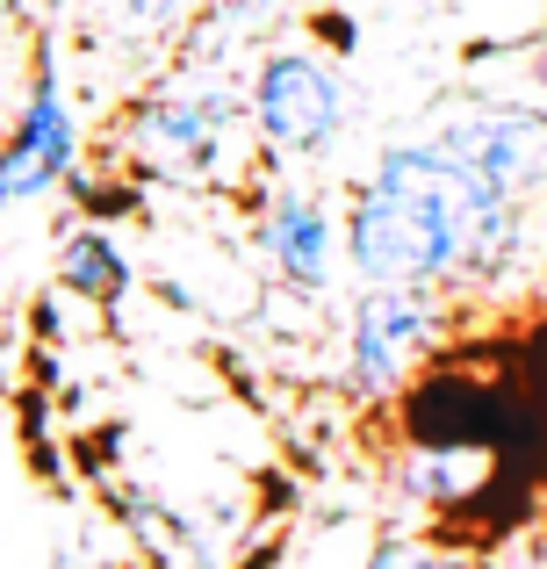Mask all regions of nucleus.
Here are the masks:
<instances>
[{
	"instance_id": "obj_9",
	"label": "nucleus",
	"mask_w": 547,
	"mask_h": 569,
	"mask_svg": "<svg viewBox=\"0 0 547 569\" xmlns=\"http://www.w3.org/2000/svg\"><path fill=\"white\" fill-rule=\"evenodd\" d=\"M58 281H65L80 303L115 310L130 296V252H123V238H115L109 223H72V231L58 238Z\"/></svg>"
},
{
	"instance_id": "obj_14",
	"label": "nucleus",
	"mask_w": 547,
	"mask_h": 569,
	"mask_svg": "<svg viewBox=\"0 0 547 569\" xmlns=\"http://www.w3.org/2000/svg\"><path fill=\"white\" fill-rule=\"evenodd\" d=\"M540 58H547V22H540Z\"/></svg>"
},
{
	"instance_id": "obj_5",
	"label": "nucleus",
	"mask_w": 547,
	"mask_h": 569,
	"mask_svg": "<svg viewBox=\"0 0 547 569\" xmlns=\"http://www.w3.org/2000/svg\"><path fill=\"white\" fill-rule=\"evenodd\" d=\"M72 167H80V116H72V94H65L58 43H43L37 72H29V94H22V116H14V138L0 144V209L51 202L72 181Z\"/></svg>"
},
{
	"instance_id": "obj_12",
	"label": "nucleus",
	"mask_w": 547,
	"mask_h": 569,
	"mask_svg": "<svg viewBox=\"0 0 547 569\" xmlns=\"http://www.w3.org/2000/svg\"><path fill=\"white\" fill-rule=\"evenodd\" d=\"M310 37H317L324 51H332V43H338V51H353V14H332V8L310 14Z\"/></svg>"
},
{
	"instance_id": "obj_6",
	"label": "nucleus",
	"mask_w": 547,
	"mask_h": 569,
	"mask_svg": "<svg viewBox=\"0 0 547 569\" xmlns=\"http://www.w3.org/2000/svg\"><path fill=\"white\" fill-rule=\"evenodd\" d=\"M425 138L511 202L547 194V109H534V101H462Z\"/></svg>"
},
{
	"instance_id": "obj_11",
	"label": "nucleus",
	"mask_w": 547,
	"mask_h": 569,
	"mask_svg": "<svg viewBox=\"0 0 547 569\" xmlns=\"http://www.w3.org/2000/svg\"><path fill=\"white\" fill-rule=\"evenodd\" d=\"M109 8H115V29H130L144 43H173L181 29H195L210 14V0H109Z\"/></svg>"
},
{
	"instance_id": "obj_4",
	"label": "nucleus",
	"mask_w": 547,
	"mask_h": 569,
	"mask_svg": "<svg viewBox=\"0 0 547 569\" xmlns=\"http://www.w3.org/2000/svg\"><path fill=\"white\" fill-rule=\"evenodd\" d=\"M454 332L447 289H361L346 318V397L389 403L439 361Z\"/></svg>"
},
{
	"instance_id": "obj_7",
	"label": "nucleus",
	"mask_w": 547,
	"mask_h": 569,
	"mask_svg": "<svg viewBox=\"0 0 547 569\" xmlns=\"http://www.w3.org/2000/svg\"><path fill=\"white\" fill-rule=\"evenodd\" d=\"M253 246L281 289L324 296L332 267L346 260V209H332L303 181H267L253 194Z\"/></svg>"
},
{
	"instance_id": "obj_2",
	"label": "nucleus",
	"mask_w": 547,
	"mask_h": 569,
	"mask_svg": "<svg viewBox=\"0 0 547 569\" xmlns=\"http://www.w3.org/2000/svg\"><path fill=\"white\" fill-rule=\"evenodd\" d=\"M123 159L173 188H239L267 152H260L245 87L210 66H188L123 109Z\"/></svg>"
},
{
	"instance_id": "obj_3",
	"label": "nucleus",
	"mask_w": 547,
	"mask_h": 569,
	"mask_svg": "<svg viewBox=\"0 0 547 569\" xmlns=\"http://www.w3.org/2000/svg\"><path fill=\"white\" fill-rule=\"evenodd\" d=\"M245 109L267 159H324L346 138L353 94L324 43H267L245 72Z\"/></svg>"
},
{
	"instance_id": "obj_10",
	"label": "nucleus",
	"mask_w": 547,
	"mask_h": 569,
	"mask_svg": "<svg viewBox=\"0 0 547 569\" xmlns=\"http://www.w3.org/2000/svg\"><path fill=\"white\" fill-rule=\"evenodd\" d=\"M361 569H476L454 541H433V533H375L361 548Z\"/></svg>"
},
{
	"instance_id": "obj_13",
	"label": "nucleus",
	"mask_w": 547,
	"mask_h": 569,
	"mask_svg": "<svg viewBox=\"0 0 547 569\" xmlns=\"http://www.w3.org/2000/svg\"><path fill=\"white\" fill-rule=\"evenodd\" d=\"M0 14H22V0H0Z\"/></svg>"
},
{
	"instance_id": "obj_8",
	"label": "nucleus",
	"mask_w": 547,
	"mask_h": 569,
	"mask_svg": "<svg viewBox=\"0 0 547 569\" xmlns=\"http://www.w3.org/2000/svg\"><path fill=\"white\" fill-rule=\"evenodd\" d=\"M505 461L511 455L490 440H425V432H411L389 461V483L425 519H468L505 490Z\"/></svg>"
},
{
	"instance_id": "obj_1",
	"label": "nucleus",
	"mask_w": 547,
	"mask_h": 569,
	"mask_svg": "<svg viewBox=\"0 0 547 569\" xmlns=\"http://www.w3.org/2000/svg\"><path fill=\"white\" fill-rule=\"evenodd\" d=\"M526 252V202L447 159L433 138H396L346 194V267L361 289H497Z\"/></svg>"
}]
</instances>
